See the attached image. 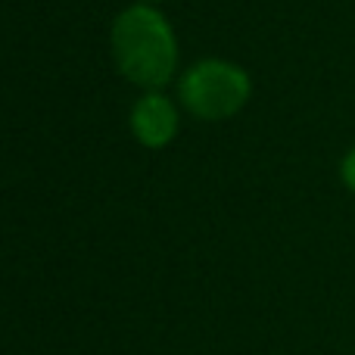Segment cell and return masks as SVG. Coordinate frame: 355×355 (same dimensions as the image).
Segmentation results:
<instances>
[{"mask_svg": "<svg viewBox=\"0 0 355 355\" xmlns=\"http://www.w3.org/2000/svg\"><path fill=\"white\" fill-rule=\"evenodd\" d=\"M119 72L141 87H162L175 72L178 47L166 16L153 6H128L112 25Z\"/></svg>", "mask_w": 355, "mask_h": 355, "instance_id": "6da1fadb", "label": "cell"}, {"mask_svg": "<svg viewBox=\"0 0 355 355\" xmlns=\"http://www.w3.org/2000/svg\"><path fill=\"white\" fill-rule=\"evenodd\" d=\"M250 75L225 60L196 62L181 78V100L193 116L206 122H221L240 112L250 100Z\"/></svg>", "mask_w": 355, "mask_h": 355, "instance_id": "7a4b0ae2", "label": "cell"}, {"mask_svg": "<svg viewBox=\"0 0 355 355\" xmlns=\"http://www.w3.org/2000/svg\"><path fill=\"white\" fill-rule=\"evenodd\" d=\"M131 131L135 137L150 150L166 147L168 141L178 135V112L172 106V100L162 94H147L135 103L131 110Z\"/></svg>", "mask_w": 355, "mask_h": 355, "instance_id": "3957f363", "label": "cell"}, {"mask_svg": "<svg viewBox=\"0 0 355 355\" xmlns=\"http://www.w3.org/2000/svg\"><path fill=\"white\" fill-rule=\"evenodd\" d=\"M340 178H343L346 190L355 193V147H349V153H346L343 162H340Z\"/></svg>", "mask_w": 355, "mask_h": 355, "instance_id": "277c9868", "label": "cell"}]
</instances>
